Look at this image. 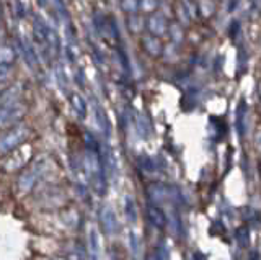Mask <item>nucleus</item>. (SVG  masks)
<instances>
[{
	"label": "nucleus",
	"mask_w": 261,
	"mask_h": 260,
	"mask_svg": "<svg viewBox=\"0 0 261 260\" xmlns=\"http://www.w3.org/2000/svg\"><path fill=\"white\" fill-rule=\"evenodd\" d=\"M85 172L98 193L106 190V169L101 157V146L92 133H85V156H84Z\"/></svg>",
	"instance_id": "obj_1"
},
{
	"label": "nucleus",
	"mask_w": 261,
	"mask_h": 260,
	"mask_svg": "<svg viewBox=\"0 0 261 260\" xmlns=\"http://www.w3.org/2000/svg\"><path fill=\"white\" fill-rule=\"evenodd\" d=\"M30 137V128L21 123L13 125L10 129L0 136V154H10L15 149L21 148Z\"/></svg>",
	"instance_id": "obj_2"
},
{
	"label": "nucleus",
	"mask_w": 261,
	"mask_h": 260,
	"mask_svg": "<svg viewBox=\"0 0 261 260\" xmlns=\"http://www.w3.org/2000/svg\"><path fill=\"white\" fill-rule=\"evenodd\" d=\"M46 172V160L38 159L31 167H28L18 178V188L21 193H28L36 186V183L43 178Z\"/></svg>",
	"instance_id": "obj_3"
},
{
	"label": "nucleus",
	"mask_w": 261,
	"mask_h": 260,
	"mask_svg": "<svg viewBox=\"0 0 261 260\" xmlns=\"http://www.w3.org/2000/svg\"><path fill=\"white\" fill-rule=\"evenodd\" d=\"M27 115V105L23 102H18L8 107H0V128L13 126L24 118Z\"/></svg>",
	"instance_id": "obj_4"
},
{
	"label": "nucleus",
	"mask_w": 261,
	"mask_h": 260,
	"mask_svg": "<svg viewBox=\"0 0 261 260\" xmlns=\"http://www.w3.org/2000/svg\"><path fill=\"white\" fill-rule=\"evenodd\" d=\"M168 27H170V21L163 13L155 12L152 15H147V18H145L147 33L155 35L159 38H163L165 35H168Z\"/></svg>",
	"instance_id": "obj_5"
},
{
	"label": "nucleus",
	"mask_w": 261,
	"mask_h": 260,
	"mask_svg": "<svg viewBox=\"0 0 261 260\" xmlns=\"http://www.w3.org/2000/svg\"><path fill=\"white\" fill-rule=\"evenodd\" d=\"M16 51L21 54V58L27 62V66L31 69V70H38L39 67V58H38V53L36 50L33 48V44L28 41V39L24 38H20L18 43H16Z\"/></svg>",
	"instance_id": "obj_6"
},
{
	"label": "nucleus",
	"mask_w": 261,
	"mask_h": 260,
	"mask_svg": "<svg viewBox=\"0 0 261 260\" xmlns=\"http://www.w3.org/2000/svg\"><path fill=\"white\" fill-rule=\"evenodd\" d=\"M141 46L147 56L150 58H160L163 53V43L162 38L150 35V33H142L141 35Z\"/></svg>",
	"instance_id": "obj_7"
},
{
	"label": "nucleus",
	"mask_w": 261,
	"mask_h": 260,
	"mask_svg": "<svg viewBox=\"0 0 261 260\" xmlns=\"http://www.w3.org/2000/svg\"><path fill=\"white\" fill-rule=\"evenodd\" d=\"M100 223L106 234L114 235L119 232V221L116 218V213L110 206H103L100 209Z\"/></svg>",
	"instance_id": "obj_8"
},
{
	"label": "nucleus",
	"mask_w": 261,
	"mask_h": 260,
	"mask_svg": "<svg viewBox=\"0 0 261 260\" xmlns=\"http://www.w3.org/2000/svg\"><path fill=\"white\" fill-rule=\"evenodd\" d=\"M93 118H95V123H96L98 129L101 131V134L105 137H110V134H111V123H110L108 113L105 111V108L98 102H93Z\"/></svg>",
	"instance_id": "obj_9"
},
{
	"label": "nucleus",
	"mask_w": 261,
	"mask_h": 260,
	"mask_svg": "<svg viewBox=\"0 0 261 260\" xmlns=\"http://www.w3.org/2000/svg\"><path fill=\"white\" fill-rule=\"evenodd\" d=\"M23 90L20 85H12L7 87L5 90L0 93V107H8V105H15L21 102Z\"/></svg>",
	"instance_id": "obj_10"
},
{
	"label": "nucleus",
	"mask_w": 261,
	"mask_h": 260,
	"mask_svg": "<svg viewBox=\"0 0 261 260\" xmlns=\"http://www.w3.org/2000/svg\"><path fill=\"white\" fill-rule=\"evenodd\" d=\"M147 216H149L150 223L157 227V229H163V227L167 226V216L165 213L155 205V203H152V205L147 206Z\"/></svg>",
	"instance_id": "obj_11"
},
{
	"label": "nucleus",
	"mask_w": 261,
	"mask_h": 260,
	"mask_svg": "<svg viewBox=\"0 0 261 260\" xmlns=\"http://www.w3.org/2000/svg\"><path fill=\"white\" fill-rule=\"evenodd\" d=\"M69 102H70V107H72V110L75 111V115L79 116V118H82L84 120L85 116H87V113H88V105H87V102H85V99L82 97L80 93H70L69 95Z\"/></svg>",
	"instance_id": "obj_12"
},
{
	"label": "nucleus",
	"mask_w": 261,
	"mask_h": 260,
	"mask_svg": "<svg viewBox=\"0 0 261 260\" xmlns=\"http://www.w3.org/2000/svg\"><path fill=\"white\" fill-rule=\"evenodd\" d=\"M126 25H127V30L133 35H142L144 30H145V18L142 17V15H139V12L130 13V15H127Z\"/></svg>",
	"instance_id": "obj_13"
},
{
	"label": "nucleus",
	"mask_w": 261,
	"mask_h": 260,
	"mask_svg": "<svg viewBox=\"0 0 261 260\" xmlns=\"http://www.w3.org/2000/svg\"><path fill=\"white\" fill-rule=\"evenodd\" d=\"M168 36H170V41L179 46L183 44L185 41V27L179 25L178 21H171L170 27H168Z\"/></svg>",
	"instance_id": "obj_14"
},
{
	"label": "nucleus",
	"mask_w": 261,
	"mask_h": 260,
	"mask_svg": "<svg viewBox=\"0 0 261 260\" xmlns=\"http://www.w3.org/2000/svg\"><path fill=\"white\" fill-rule=\"evenodd\" d=\"M88 260H100V241L93 229L88 234Z\"/></svg>",
	"instance_id": "obj_15"
},
{
	"label": "nucleus",
	"mask_w": 261,
	"mask_h": 260,
	"mask_svg": "<svg viewBox=\"0 0 261 260\" xmlns=\"http://www.w3.org/2000/svg\"><path fill=\"white\" fill-rule=\"evenodd\" d=\"M15 48L12 46H0V66H13L16 61Z\"/></svg>",
	"instance_id": "obj_16"
},
{
	"label": "nucleus",
	"mask_w": 261,
	"mask_h": 260,
	"mask_svg": "<svg viewBox=\"0 0 261 260\" xmlns=\"http://www.w3.org/2000/svg\"><path fill=\"white\" fill-rule=\"evenodd\" d=\"M136 129H137V134L144 137V139H147V137L150 136L152 133V126H150V121L147 120V116L144 115H139L136 118Z\"/></svg>",
	"instance_id": "obj_17"
},
{
	"label": "nucleus",
	"mask_w": 261,
	"mask_h": 260,
	"mask_svg": "<svg viewBox=\"0 0 261 260\" xmlns=\"http://www.w3.org/2000/svg\"><path fill=\"white\" fill-rule=\"evenodd\" d=\"M198 4V13H201V17L209 18L216 12V4L214 0H196Z\"/></svg>",
	"instance_id": "obj_18"
},
{
	"label": "nucleus",
	"mask_w": 261,
	"mask_h": 260,
	"mask_svg": "<svg viewBox=\"0 0 261 260\" xmlns=\"http://www.w3.org/2000/svg\"><path fill=\"white\" fill-rule=\"evenodd\" d=\"M53 2H54V9H56V17L69 25L70 18H69V10H67V5H65V2H64V0H53Z\"/></svg>",
	"instance_id": "obj_19"
},
{
	"label": "nucleus",
	"mask_w": 261,
	"mask_h": 260,
	"mask_svg": "<svg viewBox=\"0 0 261 260\" xmlns=\"http://www.w3.org/2000/svg\"><path fill=\"white\" fill-rule=\"evenodd\" d=\"M124 213H126V218L129 219V223L137 221V208H136V201L133 200V197L124 198Z\"/></svg>",
	"instance_id": "obj_20"
},
{
	"label": "nucleus",
	"mask_w": 261,
	"mask_h": 260,
	"mask_svg": "<svg viewBox=\"0 0 261 260\" xmlns=\"http://www.w3.org/2000/svg\"><path fill=\"white\" fill-rule=\"evenodd\" d=\"M159 0H139V12L145 15H152L159 12Z\"/></svg>",
	"instance_id": "obj_21"
},
{
	"label": "nucleus",
	"mask_w": 261,
	"mask_h": 260,
	"mask_svg": "<svg viewBox=\"0 0 261 260\" xmlns=\"http://www.w3.org/2000/svg\"><path fill=\"white\" fill-rule=\"evenodd\" d=\"M56 80H57V84H59L61 87V90L62 92H67V76H65V69L61 62H57V66H56Z\"/></svg>",
	"instance_id": "obj_22"
},
{
	"label": "nucleus",
	"mask_w": 261,
	"mask_h": 260,
	"mask_svg": "<svg viewBox=\"0 0 261 260\" xmlns=\"http://www.w3.org/2000/svg\"><path fill=\"white\" fill-rule=\"evenodd\" d=\"M162 56L165 58V61L168 62H175L178 61V46L173 44V43H170L168 46H163V53Z\"/></svg>",
	"instance_id": "obj_23"
},
{
	"label": "nucleus",
	"mask_w": 261,
	"mask_h": 260,
	"mask_svg": "<svg viewBox=\"0 0 261 260\" xmlns=\"http://www.w3.org/2000/svg\"><path fill=\"white\" fill-rule=\"evenodd\" d=\"M237 131L240 137L245 134V103H240L239 111H237Z\"/></svg>",
	"instance_id": "obj_24"
},
{
	"label": "nucleus",
	"mask_w": 261,
	"mask_h": 260,
	"mask_svg": "<svg viewBox=\"0 0 261 260\" xmlns=\"http://www.w3.org/2000/svg\"><path fill=\"white\" fill-rule=\"evenodd\" d=\"M121 9L126 15L137 13L139 12V0H121Z\"/></svg>",
	"instance_id": "obj_25"
},
{
	"label": "nucleus",
	"mask_w": 261,
	"mask_h": 260,
	"mask_svg": "<svg viewBox=\"0 0 261 260\" xmlns=\"http://www.w3.org/2000/svg\"><path fill=\"white\" fill-rule=\"evenodd\" d=\"M12 74V66H0V84L7 82Z\"/></svg>",
	"instance_id": "obj_26"
},
{
	"label": "nucleus",
	"mask_w": 261,
	"mask_h": 260,
	"mask_svg": "<svg viewBox=\"0 0 261 260\" xmlns=\"http://www.w3.org/2000/svg\"><path fill=\"white\" fill-rule=\"evenodd\" d=\"M15 12H16V15H18L20 18H23L24 15H27V9H24L21 0H16V2H15Z\"/></svg>",
	"instance_id": "obj_27"
},
{
	"label": "nucleus",
	"mask_w": 261,
	"mask_h": 260,
	"mask_svg": "<svg viewBox=\"0 0 261 260\" xmlns=\"http://www.w3.org/2000/svg\"><path fill=\"white\" fill-rule=\"evenodd\" d=\"M75 80H77V84L80 85V87H84V84H85V79H84V69H77L75 70Z\"/></svg>",
	"instance_id": "obj_28"
},
{
	"label": "nucleus",
	"mask_w": 261,
	"mask_h": 260,
	"mask_svg": "<svg viewBox=\"0 0 261 260\" xmlns=\"http://www.w3.org/2000/svg\"><path fill=\"white\" fill-rule=\"evenodd\" d=\"M256 146L261 149V133H258V136H256Z\"/></svg>",
	"instance_id": "obj_29"
},
{
	"label": "nucleus",
	"mask_w": 261,
	"mask_h": 260,
	"mask_svg": "<svg viewBox=\"0 0 261 260\" xmlns=\"http://www.w3.org/2000/svg\"><path fill=\"white\" fill-rule=\"evenodd\" d=\"M38 5L39 7H46L47 5V0H38Z\"/></svg>",
	"instance_id": "obj_30"
},
{
	"label": "nucleus",
	"mask_w": 261,
	"mask_h": 260,
	"mask_svg": "<svg viewBox=\"0 0 261 260\" xmlns=\"http://www.w3.org/2000/svg\"><path fill=\"white\" fill-rule=\"evenodd\" d=\"M259 95H261V84H259Z\"/></svg>",
	"instance_id": "obj_31"
}]
</instances>
